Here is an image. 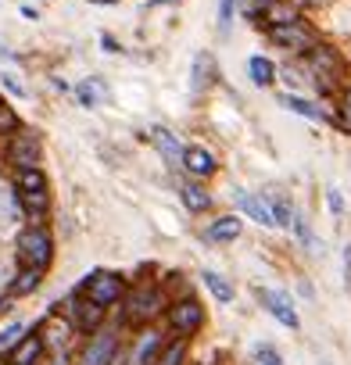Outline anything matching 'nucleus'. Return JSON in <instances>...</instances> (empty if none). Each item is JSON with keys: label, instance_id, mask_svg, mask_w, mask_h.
<instances>
[{"label": "nucleus", "instance_id": "48", "mask_svg": "<svg viewBox=\"0 0 351 365\" xmlns=\"http://www.w3.org/2000/svg\"><path fill=\"white\" fill-rule=\"evenodd\" d=\"M319 365H330V361H319Z\"/></svg>", "mask_w": 351, "mask_h": 365}, {"label": "nucleus", "instance_id": "31", "mask_svg": "<svg viewBox=\"0 0 351 365\" xmlns=\"http://www.w3.org/2000/svg\"><path fill=\"white\" fill-rule=\"evenodd\" d=\"M322 201H326V212H330L333 222H344V219H347V194L337 187V182H326Z\"/></svg>", "mask_w": 351, "mask_h": 365}, {"label": "nucleus", "instance_id": "21", "mask_svg": "<svg viewBox=\"0 0 351 365\" xmlns=\"http://www.w3.org/2000/svg\"><path fill=\"white\" fill-rule=\"evenodd\" d=\"M244 72H248V79H251L255 90H276L280 86V61L269 58V54H262V51L244 61Z\"/></svg>", "mask_w": 351, "mask_h": 365}, {"label": "nucleus", "instance_id": "16", "mask_svg": "<svg viewBox=\"0 0 351 365\" xmlns=\"http://www.w3.org/2000/svg\"><path fill=\"white\" fill-rule=\"evenodd\" d=\"M276 104L305 122H315V125H330V104L312 97V93H294V90H273Z\"/></svg>", "mask_w": 351, "mask_h": 365}, {"label": "nucleus", "instance_id": "46", "mask_svg": "<svg viewBox=\"0 0 351 365\" xmlns=\"http://www.w3.org/2000/svg\"><path fill=\"white\" fill-rule=\"evenodd\" d=\"M83 4H93V8H118L122 0H83Z\"/></svg>", "mask_w": 351, "mask_h": 365}, {"label": "nucleus", "instance_id": "5", "mask_svg": "<svg viewBox=\"0 0 351 365\" xmlns=\"http://www.w3.org/2000/svg\"><path fill=\"white\" fill-rule=\"evenodd\" d=\"M122 333H126L122 322H104L90 336H83L79 351H76V365H115V358L126 351V336Z\"/></svg>", "mask_w": 351, "mask_h": 365}, {"label": "nucleus", "instance_id": "20", "mask_svg": "<svg viewBox=\"0 0 351 365\" xmlns=\"http://www.w3.org/2000/svg\"><path fill=\"white\" fill-rule=\"evenodd\" d=\"M44 358H47V344H44L40 322H33V326L22 333V340L8 351V361H11V365H40Z\"/></svg>", "mask_w": 351, "mask_h": 365}, {"label": "nucleus", "instance_id": "24", "mask_svg": "<svg viewBox=\"0 0 351 365\" xmlns=\"http://www.w3.org/2000/svg\"><path fill=\"white\" fill-rule=\"evenodd\" d=\"M198 279H201V287L215 297V304H233V301H237V283H233L226 272H219V269H201Z\"/></svg>", "mask_w": 351, "mask_h": 365}, {"label": "nucleus", "instance_id": "43", "mask_svg": "<svg viewBox=\"0 0 351 365\" xmlns=\"http://www.w3.org/2000/svg\"><path fill=\"white\" fill-rule=\"evenodd\" d=\"M297 294H301L305 301H315V287H312L308 276H297Z\"/></svg>", "mask_w": 351, "mask_h": 365}, {"label": "nucleus", "instance_id": "17", "mask_svg": "<svg viewBox=\"0 0 351 365\" xmlns=\"http://www.w3.org/2000/svg\"><path fill=\"white\" fill-rule=\"evenodd\" d=\"M165 340H168V329L165 326H158V322L140 326L136 336L129 340V365H154L158 354H161V347H165Z\"/></svg>", "mask_w": 351, "mask_h": 365}, {"label": "nucleus", "instance_id": "33", "mask_svg": "<svg viewBox=\"0 0 351 365\" xmlns=\"http://www.w3.org/2000/svg\"><path fill=\"white\" fill-rule=\"evenodd\" d=\"M29 329V322L26 319H8L4 326H0V354H8L19 340H22V333Z\"/></svg>", "mask_w": 351, "mask_h": 365}, {"label": "nucleus", "instance_id": "49", "mask_svg": "<svg viewBox=\"0 0 351 365\" xmlns=\"http://www.w3.org/2000/svg\"><path fill=\"white\" fill-rule=\"evenodd\" d=\"M44 4H51V0H44Z\"/></svg>", "mask_w": 351, "mask_h": 365}, {"label": "nucleus", "instance_id": "12", "mask_svg": "<svg viewBox=\"0 0 351 365\" xmlns=\"http://www.w3.org/2000/svg\"><path fill=\"white\" fill-rule=\"evenodd\" d=\"M176 201H180V208H183L190 219H208V215H215V208H219L212 182L187 179V175H180V182H176Z\"/></svg>", "mask_w": 351, "mask_h": 365}, {"label": "nucleus", "instance_id": "27", "mask_svg": "<svg viewBox=\"0 0 351 365\" xmlns=\"http://www.w3.org/2000/svg\"><path fill=\"white\" fill-rule=\"evenodd\" d=\"M330 125L340 133V136H351V79L333 93L330 101Z\"/></svg>", "mask_w": 351, "mask_h": 365}, {"label": "nucleus", "instance_id": "3", "mask_svg": "<svg viewBox=\"0 0 351 365\" xmlns=\"http://www.w3.org/2000/svg\"><path fill=\"white\" fill-rule=\"evenodd\" d=\"M262 36H265L269 47L283 51L287 58H305V54L322 40V29H319V22H312L308 15H297V19H287V22H273V26H265Z\"/></svg>", "mask_w": 351, "mask_h": 365}, {"label": "nucleus", "instance_id": "23", "mask_svg": "<svg viewBox=\"0 0 351 365\" xmlns=\"http://www.w3.org/2000/svg\"><path fill=\"white\" fill-rule=\"evenodd\" d=\"M287 233H290V240H294L301 251H308V255H319V258H322V240L315 237V226H312V219H308L301 208L294 212V219H290V230H287Z\"/></svg>", "mask_w": 351, "mask_h": 365}, {"label": "nucleus", "instance_id": "51", "mask_svg": "<svg viewBox=\"0 0 351 365\" xmlns=\"http://www.w3.org/2000/svg\"><path fill=\"white\" fill-rule=\"evenodd\" d=\"M40 365H47V361H40Z\"/></svg>", "mask_w": 351, "mask_h": 365}, {"label": "nucleus", "instance_id": "9", "mask_svg": "<svg viewBox=\"0 0 351 365\" xmlns=\"http://www.w3.org/2000/svg\"><path fill=\"white\" fill-rule=\"evenodd\" d=\"M143 140H147L151 150L161 158L165 172H172V175L180 172V161H183V150H187V140L180 136V129H172V125H165V122H147Z\"/></svg>", "mask_w": 351, "mask_h": 365}, {"label": "nucleus", "instance_id": "41", "mask_svg": "<svg viewBox=\"0 0 351 365\" xmlns=\"http://www.w3.org/2000/svg\"><path fill=\"white\" fill-rule=\"evenodd\" d=\"M187 0H143L140 11H165V8H183Z\"/></svg>", "mask_w": 351, "mask_h": 365}, {"label": "nucleus", "instance_id": "47", "mask_svg": "<svg viewBox=\"0 0 351 365\" xmlns=\"http://www.w3.org/2000/svg\"><path fill=\"white\" fill-rule=\"evenodd\" d=\"M0 104H8V93L4 90H0Z\"/></svg>", "mask_w": 351, "mask_h": 365}, {"label": "nucleus", "instance_id": "13", "mask_svg": "<svg viewBox=\"0 0 351 365\" xmlns=\"http://www.w3.org/2000/svg\"><path fill=\"white\" fill-rule=\"evenodd\" d=\"M61 312L68 315V322H72V329L79 333V340H83V336H90L93 329H101V326L108 322V308L93 304L90 297H83V294H76V290H68V294H65Z\"/></svg>", "mask_w": 351, "mask_h": 365}, {"label": "nucleus", "instance_id": "2", "mask_svg": "<svg viewBox=\"0 0 351 365\" xmlns=\"http://www.w3.org/2000/svg\"><path fill=\"white\" fill-rule=\"evenodd\" d=\"M168 290L161 279H129V290L118 304V319L126 329H140V326H151V322H161L165 308H168Z\"/></svg>", "mask_w": 351, "mask_h": 365}, {"label": "nucleus", "instance_id": "10", "mask_svg": "<svg viewBox=\"0 0 351 365\" xmlns=\"http://www.w3.org/2000/svg\"><path fill=\"white\" fill-rule=\"evenodd\" d=\"M244 230H248V219L230 208V212L208 215L205 226L198 230V237H201V244H208V247H233V244L244 237Z\"/></svg>", "mask_w": 351, "mask_h": 365}, {"label": "nucleus", "instance_id": "18", "mask_svg": "<svg viewBox=\"0 0 351 365\" xmlns=\"http://www.w3.org/2000/svg\"><path fill=\"white\" fill-rule=\"evenodd\" d=\"M72 101L83 108V111H101L104 104H111V83L104 76H83L72 83Z\"/></svg>", "mask_w": 351, "mask_h": 365}, {"label": "nucleus", "instance_id": "50", "mask_svg": "<svg viewBox=\"0 0 351 365\" xmlns=\"http://www.w3.org/2000/svg\"><path fill=\"white\" fill-rule=\"evenodd\" d=\"M4 365H11V361H4Z\"/></svg>", "mask_w": 351, "mask_h": 365}, {"label": "nucleus", "instance_id": "34", "mask_svg": "<svg viewBox=\"0 0 351 365\" xmlns=\"http://www.w3.org/2000/svg\"><path fill=\"white\" fill-rule=\"evenodd\" d=\"M22 125H26V118L19 115V108H11V101H8V104H0V140L11 136V133L22 129Z\"/></svg>", "mask_w": 351, "mask_h": 365}, {"label": "nucleus", "instance_id": "42", "mask_svg": "<svg viewBox=\"0 0 351 365\" xmlns=\"http://www.w3.org/2000/svg\"><path fill=\"white\" fill-rule=\"evenodd\" d=\"M19 15H22L26 22H44V11H40L36 4H29V0H22V4H19Z\"/></svg>", "mask_w": 351, "mask_h": 365}, {"label": "nucleus", "instance_id": "11", "mask_svg": "<svg viewBox=\"0 0 351 365\" xmlns=\"http://www.w3.org/2000/svg\"><path fill=\"white\" fill-rule=\"evenodd\" d=\"M230 205L248 222H255L262 230H276V219H273V208H269L262 187H244V182H233V187H230Z\"/></svg>", "mask_w": 351, "mask_h": 365}, {"label": "nucleus", "instance_id": "45", "mask_svg": "<svg viewBox=\"0 0 351 365\" xmlns=\"http://www.w3.org/2000/svg\"><path fill=\"white\" fill-rule=\"evenodd\" d=\"M15 312V301L8 297V294H0V319H4V315H11Z\"/></svg>", "mask_w": 351, "mask_h": 365}, {"label": "nucleus", "instance_id": "44", "mask_svg": "<svg viewBox=\"0 0 351 365\" xmlns=\"http://www.w3.org/2000/svg\"><path fill=\"white\" fill-rule=\"evenodd\" d=\"M51 86H54L61 97H72V83H68L65 76H51Z\"/></svg>", "mask_w": 351, "mask_h": 365}, {"label": "nucleus", "instance_id": "19", "mask_svg": "<svg viewBox=\"0 0 351 365\" xmlns=\"http://www.w3.org/2000/svg\"><path fill=\"white\" fill-rule=\"evenodd\" d=\"M22 222H26V215H22V205H19V190H15L8 168L0 165V230L15 233Z\"/></svg>", "mask_w": 351, "mask_h": 365}, {"label": "nucleus", "instance_id": "39", "mask_svg": "<svg viewBox=\"0 0 351 365\" xmlns=\"http://www.w3.org/2000/svg\"><path fill=\"white\" fill-rule=\"evenodd\" d=\"M15 269H19V265H15V258H11V255H8V258L0 255V294H8V283H11Z\"/></svg>", "mask_w": 351, "mask_h": 365}, {"label": "nucleus", "instance_id": "26", "mask_svg": "<svg viewBox=\"0 0 351 365\" xmlns=\"http://www.w3.org/2000/svg\"><path fill=\"white\" fill-rule=\"evenodd\" d=\"M8 175H11V182H15V190H19V194L54 190V187H51V175H47V168H44V165H33V168H15V172H8Z\"/></svg>", "mask_w": 351, "mask_h": 365}, {"label": "nucleus", "instance_id": "15", "mask_svg": "<svg viewBox=\"0 0 351 365\" xmlns=\"http://www.w3.org/2000/svg\"><path fill=\"white\" fill-rule=\"evenodd\" d=\"M255 297H258L262 312H265V315H273L283 329L301 333V315H297L294 297H290L287 290H276V287H255Z\"/></svg>", "mask_w": 351, "mask_h": 365}, {"label": "nucleus", "instance_id": "22", "mask_svg": "<svg viewBox=\"0 0 351 365\" xmlns=\"http://www.w3.org/2000/svg\"><path fill=\"white\" fill-rule=\"evenodd\" d=\"M262 194H265V201H269V208H273L276 230H283V233H287V230H290V219H294V212H297L294 194H290L287 187H280V182H265Z\"/></svg>", "mask_w": 351, "mask_h": 365}, {"label": "nucleus", "instance_id": "1", "mask_svg": "<svg viewBox=\"0 0 351 365\" xmlns=\"http://www.w3.org/2000/svg\"><path fill=\"white\" fill-rule=\"evenodd\" d=\"M11 258L19 269L51 272L58 262V233L51 222H22L11 233Z\"/></svg>", "mask_w": 351, "mask_h": 365}, {"label": "nucleus", "instance_id": "25", "mask_svg": "<svg viewBox=\"0 0 351 365\" xmlns=\"http://www.w3.org/2000/svg\"><path fill=\"white\" fill-rule=\"evenodd\" d=\"M44 279H47V272H40V269H15V276L8 283V297L11 301H26V297L44 290Z\"/></svg>", "mask_w": 351, "mask_h": 365}, {"label": "nucleus", "instance_id": "29", "mask_svg": "<svg viewBox=\"0 0 351 365\" xmlns=\"http://www.w3.org/2000/svg\"><path fill=\"white\" fill-rule=\"evenodd\" d=\"M237 19H240V0H219V8H215V36L230 40Z\"/></svg>", "mask_w": 351, "mask_h": 365}, {"label": "nucleus", "instance_id": "37", "mask_svg": "<svg viewBox=\"0 0 351 365\" xmlns=\"http://www.w3.org/2000/svg\"><path fill=\"white\" fill-rule=\"evenodd\" d=\"M97 47H101L108 58H122V54H126V43H122L115 33H101V36H97Z\"/></svg>", "mask_w": 351, "mask_h": 365}, {"label": "nucleus", "instance_id": "8", "mask_svg": "<svg viewBox=\"0 0 351 365\" xmlns=\"http://www.w3.org/2000/svg\"><path fill=\"white\" fill-rule=\"evenodd\" d=\"M219 86H223V72H219V58H215V51H208V47L194 51V58H190V76H187L190 101L201 104V101H208Z\"/></svg>", "mask_w": 351, "mask_h": 365}, {"label": "nucleus", "instance_id": "6", "mask_svg": "<svg viewBox=\"0 0 351 365\" xmlns=\"http://www.w3.org/2000/svg\"><path fill=\"white\" fill-rule=\"evenodd\" d=\"M72 290L111 312V308L122 304V297H126V290H129V276L118 272V269H90Z\"/></svg>", "mask_w": 351, "mask_h": 365}, {"label": "nucleus", "instance_id": "28", "mask_svg": "<svg viewBox=\"0 0 351 365\" xmlns=\"http://www.w3.org/2000/svg\"><path fill=\"white\" fill-rule=\"evenodd\" d=\"M190 344L194 340L168 333V340H165V347H161V354H158L154 365H190Z\"/></svg>", "mask_w": 351, "mask_h": 365}, {"label": "nucleus", "instance_id": "36", "mask_svg": "<svg viewBox=\"0 0 351 365\" xmlns=\"http://www.w3.org/2000/svg\"><path fill=\"white\" fill-rule=\"evenodd\" d=\"M22 65H29V58L19 54L8 40H0V68H22Z\"/></svg>", "mask_w": 351, "mask_h": 365}, {"label": "nucleus", "instance_id": "32", "mask_svg": "<svg viewBox=\"0 0 351 365\" xmlns=\"http://www.w3.org/2000/svg\"><path fill=\"white\" fill-rule=\"evenodd\" d=\"M0 90L8 93V101H29V86L15 68H0Z\"/></svg>", "mask_w": 351, "mask_h": 365}, {"label": "nucleus", "instance_id": "14", "mask_svg": "<svg viewBox=\"0 0 351 365\" xmlns=\"http://www.w3.org/2000/svg\"><path fill=\"white\" fill-rule=\"evenodd\" d=\"M180 175L201 179V182H215L223 175V161H219L215 147H208V143H187L183 161H180Z\"/></svg>", "mask_w": 351, "mask_h": 365}, {"label": "nucleus", "instance_id": "30", "mask_svg": "<svg viewBox=\"0 0 351 365\" xmlns=\"http://www.w3.org/2000/svg\"><path fill=\"white\" fill-rule=\"evenodd\" d=\"M273 4H276V0H240V22H248L255 33H262Z\"/></svg>", "mask_w": 351, "mask_h": 365}, {"label": "nucleus", "instance_id": "7", "mask_svg": "<svg viewBox=\"0 0 351 365\" xmlns=\"http://www.w3.org/2000/svg\"><path fill=\"white\" fill-rule=\"evenodd\" d=\"M161 326H165L172 336L194 340V336L208 326V308L187 290V294H180V297L168 301V308H165V315H161Z\"/></svg>", "mask_w": 351, "mask_h": 365}, {"label": "nucleus", "instance_id": "40", "mask_svg": "<svg viewBox=\"0 0 351 365\" xmlns=\"http://www.w3.org/2000/svg\"><path fill=\"white\" fill-rule=\"evenodd\" d=\"M340 272H344V290L351 297V240L340 247Z\"/></svg>", "mask_w": 351, "mask_h": 365}, {"label": "nucleus", "instance_id": "4", "mask_svg": "<svg viewBox=\"0 0 351 365\" xmlns=\"http://www.w3.org/2000/svg\"><path fill=\"white\" fill-rule=\"evenodd\" d=\"M47 158V140H44V129L36 125H22L15 129L11 136L0 140V165H4L8 172L15 168H33V165H44Z\"/></svg>", "mask_w": 351, "mask_h": 365}, {"label": "nucleus", "instance_id": "35", "mask_svg": "<svg viewBox=\"0 0 351 365\" xmlns=\"http://www.w3.org/2000/svg\"><path fill=\"white\" fill-rule=\"evenodd\" d=\"M255 361H258V365H287V361H283V351H280L276 344H269V340H258V344H255Z\"/></svg>", "mask_w": 351, "mask_h": 365}, {"label": "nucleus", "instance_id": "38", "mask_svg": "<svg viewBox=\"0 0 351 365\" xmlns=\"http://www.w3.org/2000/svg\"><path fill=\"white\" fill-rule=\"evenodd\" d=\"M330 4H333V0H294V8H297L301 15H308V19H312V15H322Z\"/></svg>", "mask_w": 351, "mask_h": 365}]
</instances>
